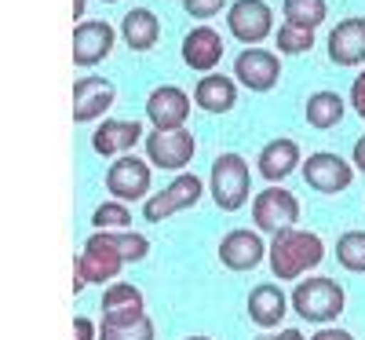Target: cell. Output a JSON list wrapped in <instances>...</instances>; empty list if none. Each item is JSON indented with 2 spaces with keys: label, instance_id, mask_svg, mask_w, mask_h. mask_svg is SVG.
I'll return each mask as SVG.
<instances>
[{
  "label": "cell",
  "instance_id": "4316f807",
  "mask_svg": "<svg viewBox=\"0 0 365 340\" xmlns=\"http://www.w3.org/2000/svg\"><path fill=\"white\" fill-rule=\"evenodd\" d=\"M91 227L96 231H132V209L125 201H103L91 212Z\"/></svg>",
  "mask_w": 365,
  "mask_h": 340
},
{
  "label": "cell",
  "instance_id": "d590c367",
  "mask_svg": "<svg viewBox=\"0 0 365 340\" xmlns=\"http://www.w3.org/2000/svg\"><path fill=\"white\" fill-rule=\"evenodd\" d=\"M73 19H84V0H73Z\"/></svg>",
  "mask_w": 365,
  "mask_h": 340
},
{
  "label": "cell",
  "instance_id": "52a82bcc",
  "mask_svg": "<svg viewBox=\"0 0 365 340\" xmlns=\"http://www.w3.org/2000/svg\"><path fill=\"white\" fill-rule=\"evenodd\" d=\"M299 220V198L285 187H267L252 198V224L259 234H282Z\"/></svg>",
  "mask_w": 365,
  "mask_h": 340
},
{
  "label": "cell",
  "instance_id": "ba28073f",
  "mask_svg": "<svg viewBox=\"0 0 365 340\" xmlns=\"http://www.w3.org/2000/svg\"><path fill=\"white\" fill-rule=\"evenodd\" d=\"M194 150H197V139L187 129H168V132L154 129L146 136V161L165 172H182L194 161Z\"/></svg>",
  "mask_w": 365,
  "mask_h": 340
},
{
  "label": "cell",
  "instance_id": "603a6c76",
  "mask_svg": "<svg viewBox=\"0 0 365 340\" xmlns=\"http://www.w3.org/2000/svg\"><path fill=\"white\" fill-rule=\"evenodd\" d=\"M120 37L132 51H150L161 37V19L150 8H132L125 19H120Z\"/></svg>",
  "mask_w": 365,
  "mask_h": 340
},
{
  "label": "cell",
  "instance_id": "6da1fadb",
  "mask_svg": "<svg viewBox=\"0 0 365 340\" xmlns=\"http://www.w3.org/2000/svg\"><path fill=\"white\" fill-rule=\"evenodd\" d=\"M150 256V238L139 231H96L73 264V293H81L88 282L113 286L125 264H143Z\"/></svg>",
  "mask_w": 365,
  "mask_h": 340
},
{
  "label": "cell",
  "instance_id": "8d00e7d4",
  "mask_svg": "<svg viewBox=\"0 0 365 340\" xmlns=\"http://www.w3.org/2000/svg\"><path fill=\"white\" fill-rule=\"evenodd\" d=\"M182 340H212V336H201V333H197V336H182Z\"/></svg>",
  "mask_w": 365,
  "mask_h": 340
},
{
  "label": "cell",
  "instance_id": "3957f363",
  "mask_svg": "<svg viewBox=\"0 0 365 340\" xmlns=\"http://www.w3.org/2000/svg\"><path fill=\"white\" fill-rule=\"evenodd\" d=\"M296 315L303 322H314V326H329L344 315L347 307V293L336 278H325V274H314V278H299L296 289L289 293Z\"/></svg>",
  "mask_w": 365,
  "mask_h": 340
},
{
  "label": "cell",
  "instance_id": "e575fe53",
  "mask_svg": "<svg viewBox=\"0 0 365 340\" xmlns=\"http://www.w3.org/2000/svg\"><path fill=\"white\" fill-rule=\"evenodd\" d=\"M263 340H307V336H303L299 329H282L278 336H263Z\"/></svg>",
  "mask_w": 365,
  "mask_h": 340
},
{
  "label": "cell",
  "instance_id": "484cf974",
  "mask_svg": "<svg viewBox=\"0 0 365 340\" xmlns=\"http://www.w3.org/2000/svg\"><path fill=\"white\" fill-rule=\"evenodd\" d=\"M336 264L351 274H365V231H344L336 238Z\"/></svg>",
  "mask_w": 365,
  "mask_h": 340
},
{
  "label": "cell",
  "instance_id": "e0dca14e",
  "mask_svg": "<svg viewBox=\"0 0 365 340\" xmlns=\"http://www.w3.org/2000/svg\"><path fill=\"white\" fill-rule=\"evenodd\" d=\"M146 319L143 289L132 282H113L103 289V326H132Z\"/></svg>",
  "mask_w": 365,
  "mask_h": 340
},
{
  "label": "cell",
  "instance_id": "2e32d148",
  "mask_svg": "<svg viewBox=\"0 0 365 340\" xmlns=\"http://www.w3.org/2000/svg\"><path fill=\"white\" fill-rule=\"evenodd\" d=\"M143 139V125L139 121H125V117H103L99 129L91 132V150L99 158H125L135 150V143Z\"/></svg>",
  "mask_w": 365,
  "mask_h": 340
},
{
  "label": "cell",
  "instance_id": "f546056e",
  "mask_svg": "<svg viewBox=\"0 0 365 340\" xmlns=\"http://www.w3.org/2000/svg\"><path fill=\"white\" fill-rule=\"evenodd\" d=\"M182 8H187V15L208 22V19H216L227 8V0H182Z\"/></svg>",
  "mask_w": 365,
  "mask_h": 340
},
{
  "label": "cell",
  "instance_id": "74e56055",
  "mask_svg": "<svg viewBox=\"0 0 365 340\" xmlns=\"http://www.w3.org/2000/svg\"><path fill=\"white\" fill-rule=\"evenodd\" d=\"M103 4H117V0H103Z\"/></svg>",
  "mask_w": 365,
  "mask_h": 340
},
{
  "label": "cell",
  "instance_id": "d6986e66",
  "mask_svg": "<svg viewBox=\"0 0 365 340\" xmlns=\"http://www.w3.org/2000/svg\"><path fill=\"white\" fill-rule=\"evenodd\" d=\"M299 161H303L299 158V143L289 139V136H278V139L263 143L259 158H256V169H259V176L270 183V187H278L282 179H289L299 169Z\"/></svg>",
  "mask_w": 365,
  "mask_h": 340
},
{
  "label": "cell",
  "instance_id": "44dd1931",
  "mask_svg": "<svg viewBox=\"0 0 365 340\" xmlns=\"http://www.w3.org/2000/svg\"><path fill=\"white\" fill-rule=\"evenodd\" d=\"M220 59H223V37L212 26H197L182 37V63L190 70L208 74V70L220 66Z\"/></svg>",
  "mask_w": 365,
  "mask_h": 340
},
{
  "label": "cell",
  "instance_id": "f1b7e54d",
  "mask_svg": "<svg viewBox=\"0 0 365 340\" xmlns=\"http://www.w3.org/2000/svg\"><path fill=\"white\" fill-rule=\"evenodd\" d=\"M314 48V29H299V26H278V51L282 55H303Z\"/></svg>",
  "mask_w": 365,
  "mask_h": 340
},
{
  "label": "cell",
  "instance_id": "8fae6325",
  "mask_svg": "<svg viewBox=\"0 0 365 340\" xmlns=\"http://www.w3.org/2000/svg\"><path fill=\"white\" fill-rule=\"evenodd\" d=\"M227 29L241 44H259L274 34V11L263 0H234L227 11Z\"/></svg>",
  "mask_w": 365,
  "mask_h": 340
},
{
  "label": "cell",
  "instance_id": "277c9868",
  "mask_svg": "<svg viewBox=\"0 0 365 340\" xmlns=\"http://www.w3.org/2000/svg\"><path fill=\"white\" fill-rule=\"evenodd\" d=\"M208 194L216 201V209L223 212H237L241 205L249 201L252 194V169L241 154L227 150L212 161V172H208Z\"/></svg>",
  "mask_w": 365,
  "mask_h": 340
},
{
  "label": "cell",
  "instance_id": "7c38bea8",
  "mask_svg": "<svg viewBox=\"0 0 365 340\" xmlns=\"http://www.w3.org/2000/svg\"><path fill=\"white\" fill-rule=\"evenodd\" d=\"M113 103H117L113 81L96 77V74H84V77L73 81V121H77V125H91V121H99Z\"/></svg>",
  "mask_w": 365,
  "mask_h": 340
},
{
  "label": "cell",
  "instance_id": "8992f818",
  "mask_svg": "<svg viewBox=\"0 0 365 340\" xmlns=\"http://www.w3.org/2000/svg\"><path fill=\"white\" fill-rule=\"evenodd\" d=\"M150 183H154V165L146 158H135V154H125L106 169V191L113 194V201H146Z\"/></svg>",
  "mask_w": 365,
  "mask_h": 340
},
{
  "label": "cell",
  "instance_id": "5b68a950",
  "mask_svg": "<svg viewBox=\"0 0 365 340\" xmlns=\"http://www.w3.org/2000/svg\"><path fill=\"white\" fill-rule=\"evenodd\" d=\"M201 194H205V179L194 176V172H179L165 191L150 194L143 201V220L146 224H161V220H168V216H175L182 209H194L201 201Z\"/></svg>",
  "mask_w": 365,
  "mask_h": 340
},
{
  "label": "cell",
  "instance_id": "ffe728a7",
  "mask_svg": "<svg viewBox=\"0 0 365 340\" xmlns=\"http://www.w3.org/2000/svg\"><path fill=\"white\" fill-rule=\"evenodd\" d=\"M289 304H292V300L285 296V289H282L278 282H259V286H252V293H249V300H245L249 319H252V326H259V329L282 326Z\"/></svg>",
  "mask_w": 365,
  "mask_h": 340
},
{
  "label": "cell",
  "instance_id": "7a4b0ae2",
  "mask_svg": "<svg viewBox=\"0 0 365 340\" xmlns=\"http://www.w3.org/2000/svg\"><path fill=\"white\" fill-rule=\"evenodd\" d=\"M270 271L278 282H299L307 271H314L322 260H325V241L314 234V231H299V227H289L282 234L270 238Z\"/></svg>",
  "mask_w": 365,
  "mask_h": 340
},
{
  "label": "cell",
  "instance_id": "4dcf8cb0",
  "mask_svg": "<svg viewBox=\"0 0 365 340\" xmlns=\"http://www.w3.org/2000/svg\"><path fill=\"white\" fill-rule=\"evenodd\" d=\"M351 106H354V114L365 121V70L351 81Z\"/></svg>",
  "mask_w": 365,
  "mask_h": 340
},
{
  "label": "cell",
  "instance_id": "30bf717a",
  "mask_svg": "<svg viewBox=\"0 0 365 340\" xmlns=\"http://www.w3.org/2000/svg\"><path fill=\"white\" fill-rule=\"evenodd\" d=\"M220 264L227 267V271H256L263 260H267V253H270V245H263V238H259V231H249V227H234V231H227L223 238H220Z\"/></svg>",
  "mask_w": 365,
  "mask_h": 340
},
{
  "label": "cell",
  "instance_id": "5bb4252c",
  "mask_svg": "<svg viewBox=\"0 0 365 340\" xmlns=\"http://www.w3.org/2000/svg\"><path fill=\"white\" fill-rule=\"evenodd\" d=\"M234 77L249 91H270L282 81V59L267 48H245L234 59Z\"/></svg>",
  "mask_w": 365,
  "mask_h": 340
},
{
  "label": "cell",
  "instance_id": "9c48e42d",
  "mask_svg": "<svg viewBox=\"0 0 365 340\" xmlns=\"http://www.w3.org/2000/svg\"><path fill=\"white\" fill-rule=\"evenodd\" d=\"M303 179H307V187L318 191V194H344L354 179V165L344 161L340 154H332V150H314V154H307V161H303Z\"/></svg>",
  "mask_w": 365,
  "mask_h": 340
},
{
  "label": "cell",
  "instance_id": "ac0fdd59",
  "mask_svg": "<svg viewBox=\"0 0 365 340\" xmlns=\"http://www.w3.org/2000/svg\"><path fill=\"white\" fill-rule=\"evenodd\" d=\"M329 59L336 66H361L365 63V15H351V19L332 26Z\"/></svg>",
  "mask_w": 365,
  "mask_h": 340
},
{
  "label": "cell",
  "instance_id": "cb8c5ba5",
  "mask_svg": "<svg viewBox=\"0 0 365 340\" xmlns=\"http://www.w3.org/2000/svg\"><path fill=\"white\" fill-rule=\"evenodd\" d=\"M344 99L336 96V91H314V96H307V103H303V114H307V125L318 129V132H329V129H336L340 121H344Z\"/></svg>",
  "mask_w": 365,
  "mask_h": 340
},
{
  "label": "cell",
  "instance_id": "d4e9b609",
  "mask_svg": "<svg viewBox=\"0 0 365 340\" xmlns=\"http://www.w3.org/2000/svg\"><path fill=\"white\" fill-rule=\"evenodd\" d=\"M282 15L289 26H299V29H318L329 15V4L325 0H285L282 4Z\"/></svg>",
  "mask_w": 365,
  "mask_h": 340
},
{
  "label": "cell",
  "instance_id": "83f0119b",
  "mask_svg": "<svg viewBox=\"0 0 365 340\" xmlns=\"http://www.w3.org/2000/svg\"><path fill=\"white\" fill-rule=\"evenodd\" d=\"M154 333H158V326L150 315L132 326H103L99 322V340H154Z\"/></svg>",
  "mask_w": 365,
  "mask_h": 340
},
{
  "label": "cell",
  "instance_id": "7402d4cb",
  "mask_svg": "<svg viewBox=\"0 0 365 340\" xmlns=\"http://www.w3.org/2000/svg\"><path fill=\"white\" fill-rule=\"evenodd\" d=\"M194 103L205 114H230L237 103V84L227 74H205L194 84Z\"/></svg>",
  "mask_w": 365,
  "mask_h": 340
},
{
  "label": "cell",
  "instance_id": "1f68e13d",
  "mask_svg": "<svg viewBox=\"0 0 365 340\" xmlns=\"http://www.w3.org/2000/svg\"><path fill=\"white\" fill-rule=\"evenodd\" d=\"M73 340H99V326L84 315H77L73 319Z\"/></svg>",
  "mask_w": 365,
  "mask_h": 340
},
{
  "label": "cell",
  "instance_id": "d6a6232c",
  "mask_svg": "<svg viewBox=\"0 0 365 340\" xmlns=\"http://www.w3.org/2000/svg\"><path fill=\"white\" fill-rule=\"evenodd\" d=\"M311 340H354V333H347V329H340V326H322Z\"/></svg>",
  "mask_w": 365,
  "mask_h": 340
},
{
  "label": "cell",
  "instance_id": "4fadbf2b",
  "mask_svg": "<svg viewBox=\"0 0 365 340\" xmlns=\"http://www.w3.org/2000/svg\"><path fill=\"white\" fill-rule=\"evenodd\" d=\"M113 41H117V29L106 19L77 22V29H73V66L88 70V66L103 63V59L113 51Z\"/></svg>",
  "mask_w": 365,
  "mask_h": 340
},
{
  "label": "cell",
  "instance_id": "836d02e7",
  "mask_svg": "<svg viewBox=\"0 0 365 340\" xmlns=\"http://www.w3.org/2000/svg\"><path fill=\"white\" fill-rule=\"evenodd\" d=\"M351 161H354V169H358V172H365V136H361V139H354Z\"/></svg>",
  "mask_w": 365,
  "mask_h": 340
},
{
  "label": "cell",
  "instance_id": "9a60e30c",
  "mask_svg": "<svg viewBox=\"0 0 365 340\" xmlns=\"http://www.w3.org/2000/svg\"><path fill=\"white\" fill-rule=\"evenodd\" d=\"M190 117V96L175 84H161L146 96V121L154 129L168 132V129H182Z\"/></svg>",
  "mask_w": 365,
  "mask_h": 340
}]
</instances>
